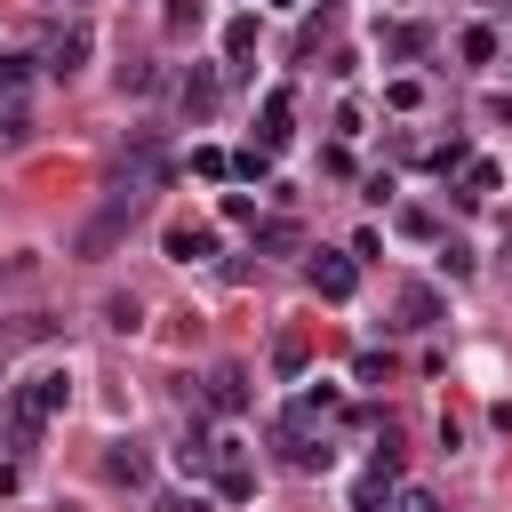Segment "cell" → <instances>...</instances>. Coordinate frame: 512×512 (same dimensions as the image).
I'll list each match as a JSON object with an SVG mask.
<instances>
[{"label":"cell","instance_id":"9","mask_svg":"<svg viewBox=\"0 0 512 512\" xmlns=\"http://www.w3.org/2000/svg\"><path fill=\"white\" fill-rule=\"evenodd\" d=\"M176 264H200V256H216V232L208 224H168V240H160Z\"/></svg>","mask_w":512,"mask_h":512},{"label":"cell","instance_id":"15","mask_svg":"<svg viewBox=\"0 0 512 512\" xmlns=\"http://www.w3.org/2000/svg\"><path fill=\"white\" fill-rule=\"evenodd\" d=\"M456 48H464V64H488V56H496V32H488V24H472Z\"/></svg>","mask_w":512,"mask_h":512},{"label":"cell","instance_id":"22","mask_svg":"<svg viewBox=\"0 0 512 512\" xmlns=\"http://www.w3.org/2000/svg\"><path fill=\"white\" fill-rule=\"evenodd\" d=\"M24 80V56H0V88H16Z\"/></svg>","mask_w":512,"mask_h":512},{"label":"cell","instance_id":"1","mask_svg":"<svg viewBox=\"0 0 512 512\" xmlns=\"http://www.w3.org/2000/svg\"><path fill=\"white\" fill-rule=\"evenodd\" d=\"M64 400H72V376H64V368H32V376L8 392V448H16V456L40 448V424H48Z\"/></svg>","mask_w":512,"mask_h":512},{"label":"cell","instance_id":"19","mask_svg":"<svg viewBox=\"0 0 512 512\" xmlns=\"http://www.w3.org/2000/svg\"><path fill=\"white\" fill-rule=\"evenodd\" d=\"M168 32H200V0H168Z\"/></svg>","mask_w":512,"mask_h":512},{"label":"cell","instance_id":"14","mask_svg":"<svg viewBox=\"0 0 512 512\" xmlns=\"http://www.w3.org/2000/svg\"><path fill=\"white\" fill-rule=\"evenodd\" d=\"M496 184H504V168H496V160H472V168H464V200H488Z\"/></svg>","mask_w":512,"mask_h":512},{"label":"cell","instance_id":"11","mask_svg":"<svg viewBox=\"0 0 512 512\" xmlns=\"http://www.w3.org/2000/svg\"><path fill=\"white\" fill-rule=\"evenodd\" d=\"M432 320H440V296L408 280V288H400V328H432Z\"/></svg>","mask_w":512,"mask_h":512},{"label":"cell","instance_id":"13","mask_svg":"<svg viewBox=\"0 0 512 512\" xmlns=\"http://www.w3.org/2000/svg\"><path fill=\"white\" fill-rule=\"evenodd\" d=\"M104 472H112V480H128V488H144V480H152V464H144L136 448H112V456H104Z\"/></svg>","mask_w":512,"mask_h":512},{"label":"cell","instance_id":"17","mask_svg":"<svg viewBox=\"0 0 512 512\" xmlns=\"http://www.w3.org/2000/svg\"><path fill=\"white\" fill-rule=\"evenodd\" d=\"M256 248H264V256H288V248H296V224H256Z\"/></svg>","mask_w":512,"mask_h":512},{"label":"cell","instance_id":"23","mask_svg":"<svg viewBox=\"0 0 512 512\" xmlns=\"http://www.w3.org/2000/svg\"><path fill=\"white\" fill-rule=\"evenodd\" d=\"M400 512H440V504H432L424 488H408V496H400Z\"/></svg>","mask_w":512,"mask_h":512},{"label":"cell","instance_id":"21","mask_svg":"<svg viewBox=\"0 0 512 512\" xmlns=\"http://www.w3.org/2000/svg\"><path fill=\"white\" fill-rule=\"evenodd\" d=\"M192 168H200V176H232V160H224L216 144H200V152H192Z\"/></svg>","mask_w":512,"mask_h":512},{"label":"cell","instance_id":"4","mask_svg":"<svg viewBox=\"0 0 512 512\" xmlns=\"http://www.w3.org/2000/svg\"><path fill=\"white\" fill-rule=\"evenodd\" d=\"M312 288H320L328 304H344V296L360 288V264H352V256H336V248H320V256H312Z\"/></svg>","mask_w":512,"mask_h":512},{"label":"cell","instance_id":"24","mask_svg":"<svg viewBox=\"0 0 512 512\" xmlns=\"http://www.w3.org/2000/svg\"><path fill=\"white\" fill-rule=\"evenodd\" d=\"M272 8H304V0H272Z\"/></svg>","mask_w":512,"mask_h":512},{"label":"cell","instance_id":"3","mask_svg":"<svg viewBox=\"0 0 512 512\" xmlns=\"http://www.w3.org/2000/svg\"><path fill=\"white\" fill-rule=\"evenodd\" d=\"M208 480H216V496H256V472H248V448L240 440H208Z\"/></svg>","mask_w":512,"mask_h":512},{"label":"cell","instance_id":"8","mask_svg":"<svg viewBox=\"0 0 512 512\" xmlns=\"http://www.w3.org/2000/svg\"><path fill=\"white\" fill-rule=\"evenodd\" d=\"M208 408H216V416H240V408H248V368L224 360V368L208 376Z\"/></svg>","mask_w":512,"mask_h":512},{"label":"cell","instance_id":"12","mask_svg":"<svg viewBox=\"0 0 512 512\" xmlns=\"http://www.w3.org/2000/svg\"><path fill=\"white\" fill-rule=\"evenodd\" d=\"M224 56H232V72H248V56H256V16H232V24H224Z\"/></svg>","mask_w":512,"mask_h":512},{"label":"cell","instance_id":"5","mask_svg":"<svg viewBox=\"0 0 512 512\" xmlns=\"http://www.w3.org/2000/svg\"><path fill=\"white\" fill-rule=\"evenodd\" d=\"M88 48H96V32H88V24H64V32L48 40V72H56V80H72V72L88 64Z\"/></svg>","mask_w":512,"mask_h":512},{"label":"cell","instance_id":"7","mask_svg":"<svg viewBox=\"0 0 512 512\" xmlns=\"http://www.w3.org/2000/svg\"><path fill=\"white\" fill-rule=\"evenodd\" d=\"M288 120H296V104H288V88H272V96H264V112H256V144H264V152H280V144H288Z\"/></svg>","mask_w":512,"mask_h":512},{"label":"cell","instance_id":"2","mask_svg":"<svg viewBox=\"0 0 512 512\" xmlns=\"http://www.w3.org/2000/svg\"><path fill=\"white\" fill-rule=\"evenodd\" d=\"M272 448H280L296 472H328V440H320V432H312V416H296V408L272 424Z\"/></svg>","mask_w":512,"mask_h":512},{"label":"cell","instance_id":"20","mask_svg":"<svg viewBox=\"0 0 512 512\" xmlns=\"http://www.w3.org/2000/svg\"><path fill=\"white\" fill-rule=\"evenodd\" d=\"M384 96H392V112H416V104H424V88H416V80H392Z\"/></svg>","mask_w":512,"mask_h":512},{"label":"cell","instance_id":"25","mask_svg":"<svg viewBox=\"0 0 512 512\" xmlns=\"http://www.w3.org/2000/svg\"><path fill=\"white\" fill-rule=\"evenodd\" d=\"M8 272H24V264H0V280H8Z\"/></svg>","mask_w":512,"mask_h":512},{"label":"cell","instance_id":"16","mask_svg":"<svg viewBox=\"0 0 512 512\" xmlns=\"http://www.w3.org/2000/svg\"><path fill=\"white\" fill-rule=\"evenodd\" d=\"M264 160H272V152L248 144V152H232V176H240V184H264Z\"/></svg>","mask_w":512,"mask_h":512},{"label":"cell","instance_id":"6","mask_svg":"<svg viewBox=\"0 0 512 512\" xmlns=\"http://www.w3.org/2000/svg\"><path fill=\"white\" fill-rule=\"evenodd\" d=\"M216 96H224V80H216L208 64H192V72L176 80V104H184V120H208V112H216Z\"/></svg>","mask_w":512,"mask_h":512},{"label":"cell","instance_id":"10","mask_svg":"<svg viewBox=\"0 0 512 512\" xmlns=\"http://www.w3.org/2000/svg\"><path fill=\"white\" fill-rule=\"evenodd\" d=\"M384 496H392V472H376V464H368V472L352 480V496H344V512H384Z\"/></svg>","mask_w":512,"mask_h":512},{"label":"cell","instance_id":"18","mask_svg":"<svg viewBox=\"0 0 512 512\" xmlns=\"http://www.w3.org/2000/svg\"><path fill=\"white\" fill-rule=\"evenodd\" d=\"M272 368H280V376H304V336H280V344H272Z\"/></svg>","mask_w":512,"mask_h":512}]
</instances>
